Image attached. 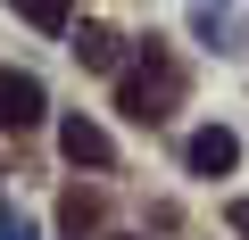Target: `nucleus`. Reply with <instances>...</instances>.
<instances>
[{"instance_id": "f03ea898", "label": "nucleus", "mask_w": 249, "mask_h": 240, "mask_svg": "<svg viewBox=\"0 0 249 240\" xmlns=\"http://www.w3.org/2000/svg\"><path fill=\"white\" fill-rule=\"evenodd\" d=\"M42 116H50V99L34 75H0V133H34Z\"/></svg>"}, {"instance_id": "20e7f679", "label": "nucleus", "mask_w": 249, "mask_h": 240, "mask_svg": "<svg viewBox=\"0 0 249 240\" xmlns=\"http://www.w3.org/2000/svg\"><path fill=\"white\" fill-rule=\"evenodd\" d=\"M183 158H191V174H232V166H241V141H232L224 125H208V133H191Z\"/></svg>"}, {"instance_id": "7ed1b4c3", "label": "nucleus", "mask_w": 249, "mask_h": 240, "mask_svg": "<svg viewBox=\"0 0 249 240\" xmlns=\"http://www.w3.org/2000/svg\"><path fill=\"white\" fill-rule=\"evenodd\" d=\"M58 149H67L75 166H116V141L91 125V116H67V125H58Z\"/></svg>"}, {"instance_id": "423d86ee", "label": "nucleus", "mask_w": 249, "mask_h": 240, "mask_svg": "<svg viewBox=\"0 0 249 240\" xmlns=\"http://www.w3.org/2000/svg\"><path fill=\"white\" fill-rule=\"evenodd\" d=\"M9 9H17L25 25H42V33H67V17H75V0H9Z\"/></svg>"}, {"instance_id": "0eeeda50", "label": "nucleus", "mask_w": 249, "mask_h": 240, "mask_svg": "<svg viewBox=\"0 0 249 240\" xmlns=\"http://www.w3.org/2000/svg\"><path fill=\"white\" fill-rule=\"evenodd\" d=\"M100 224V191H67L58 199V232H91Z\"/></svg>"}, {"instance_id": "6e6552de", "label": "nucleus", "mask_w": 249, "mask_h": 240, "mask_svg": "<svg viewBox=\"0 0 249 240\" xmlns=\"http://www.w3.org/2000/svg\"><path fill=\"white\" fill-rule=\"evenodd\" d=\"M232 232H241V240H249V199H241V207H232Z\"/></svg>"}, {"instance_id": "f257e3e1", "label": "nucleus", "mask_w": 249, "mask_h": 240, "mask_svg": "<svg viewBox=\"0 0 249 240\" xmlns=\"http://www.w3.org/2000/svg\"><path fill=\"white\" fill-rule=\"evenodd\" d=\"M175 99H183V66H175L166 50H150L142 66H124V91H116V108L133 116V125H166V116H175Z\"/></svg>"}, {"instance_id": "39448f33", "label": "nucleus", "mask_w": 249, "mask_h": 240, "mask_svg": "<svg viewBox=\"0 0 249 240\" xmlns=\"http://www.w3.org/2000/svg\"><path fill=\"white\" fill-rule=\"evenodd\" d=\"M75 58H83V66H100V75H116V66H124V33H108V25H83Z\"/></svg>"}]
</instances>
